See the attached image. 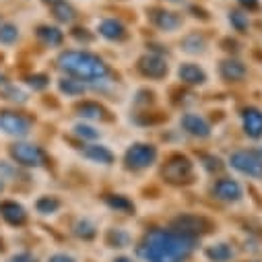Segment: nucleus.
Listing matches in <instances>:
<instances>
[{"label": "nucleus", "instance_id": "obj_1", "mask_svg": "<svg viewBox=\"0 0 262 262\" xmlns=\"http://www.w3.org/2000/svg\"><path fill=\"white\" fill-rule=\"evenodd\" d=\"M196 239L173 229H153L147 233L141 256L147 262H184L194 252Z\"/></svg>", "mask_w": 262, "mask_h": 262}, {"label": "nucleus", "instance_id": "obj_2", "mask_svg": "<svg viewBox=\"0 0 262 262\" xmlns=\"http://www.w3.org/2000/svg\"><path fill=\"white\" fill-rule=\"evenodd\" d=\"M58 67L79 81H101L110 75L107 64L89 52H64L58 58Z\"/></svg>", "mask_w": 262, "mask_h": 262}, {"label": "nucleus", "instance_id": "obj_3", "mask_svg": "<svg viewBox=\"0 0 262 262\" xmlns=\"http://www.w3.org/2000/svg\"><path fill=\"white\" fill-rule=\"evenodd\" d=\"M161 173L169 184H188L194 178V167H192V161L188 157L173 155V157L167 159Z\"/></svg>", "mask_w": 262, "mask_h": 262}, {"label": "nucleus", "instance_id": "obj_4", "mask_svg": "<svg viewBox=\"0 0 262 262\" xmlns=\"http://www.w3.org/2000/svg\"><path fill=\"white\" fill-rule=\"evenodd\" d=\"M155 159H157V149L153 145H147V143L133 145L126 151V157H124L126 167H130V169H145Z\"/></svg>", "mask_w": 262, "mask_h": 262}, {"label": "nucleus", "instance_id": "obj_5", "mask_svg": "<svg viewBox=\"0 0 262 262\" xmlns=\"http://www.w3.org/2000/svg\"><path fill=\"white\" fill-rule=\"evenodd\" d=\"M11 155L19 165L25 167H41L46 163V155L39 147L29 145V143H17L11 147Z\"/></svg>", "mask_w": 262, "mask_h": 262}, {"label": "nucleus", "instance_id": "obj_6", "mask_svg": "<svg viewBox=\"0 0 262 262\" xmlns=\"http://www.w3.org/2000/svg\"><path fill=\"white\" fill-rule=\"evenodd\" d=\"M229 163L246 176H252V178L262 176V157L254 151H237V153L231 155Z\"/></svg>", "mask_w": 262, "mask_h": 262}, {"label": "nucleus", "instance_id": "obj_7", "mask_svg": "<svg viewBox=\"0 0 262 262\" xmlns=\"http://www.w3.org/2000/svg\"><path fill=\"white\" fill-rule=\"evenodd\" d=\"M211 229V223L203 217H196V215H184V217H178L173 221V231L178 233H184L188 237H199L203 233H207Z\"/></svg>", "mask_w": 262, "mask_h": 262}, {"label": "nucleus", "instance_id": "obj_8", "mask_svg": "<svg viewBox=\"0 0 262 262\" xmlns=\"http://www.w3.org/2000/svg\"><path fill=\"white\" fill-rule=\"evenodd\" d=\"M29 126L31 122L23 116V114H17V112H0V128L5 130L7 135H13V137H25L29 133Z\"/></svg>", "mask_w": 262, "mask_h": 262}, {"label": "nucleus", "instance_id": "obj_9", "mask_svg": "<svg viewBox=\"0 0 262 262\" xmlns=\"http://www.w3.org/2000/svg\"><path fill=\"white\" fill-rule=\"evenodd\" d=\"M139 71L149 79H163L167 75V64L159 54H145L139 60Z\"/></svg>", "mask_w": 262, "mask_h": 262}, {"label": "nucleus", "instance_id": "obj_10", "mask_svg": "<svg viewBox=\"0 0 262 262\" xmlns=\"http://www.w3.org/2000/svg\"><path fill=\"white\" fill-rule=\"evenodd\" d=\"M213 194L217 196L219 201H225V203H235L242 199V186L235 182V180H229V178H221L215 182L213 186Z\"/></svg>", "mask_w": 262, "mask_h": 262}, {"label": "nucleus", "instance_id": "obj_11", "mask_svg": "<svg viewBox=\"0 0 262 262\" xmlns=\"http://www.w3.org/2000/svg\"><path fill=\"white\" fill-rule=\"evenodd\" d=\"M242 126L248 137L260 139L262 137V112L258 107H246L242 112Z\"/></svg>", "mask_w": 262, "mask_h": 262}, {"label": "nucleus", "instance_id": "obj_12", "mask_svg": "<svg viewBox=\"0 0 262 262\" xmlns=\"http://www.w3.org/2000/svg\"><path fill=\"white\" fill-rule=\"evenodd\" d=\"M182 128L186 130L188 135L192 137H199V139H205L211 135V126L205 118H201L199 114H184L182 116Z\"/></svg>", "mask_w": 262, "mask_h": 262}, {"label": "nucleus", "instance_id": "obj_13", "mask_svg": "<svg viewBox=\"0 0 262 262\" xmlns=\"http://www.w3.org/2000/svg\"><path fill=\"white\" fill-rule=\"evenodd\" d=\"M149 19L153 21V25H157L163 31H171V29L180 27V17L171 11H165V9H151Z\"/></svg>", "mask_w": 262, "mask_h": 262}, {"label": "nucleus", "instance_id": "obj_14", "mask_svg": "<svg viewBox=\"0 0 262 262\" xmlns=\"http://www.w3.org/2000/svg\"><path fill=\"white\" fill-rule=\"evenodd\" d=\"M0 215H3V219L11 225H23L27 221L25 209L15 201H5L3 205H0Z\"/></svg>", "mask_w": 262, "mask_h": 262}, {"label": "nucleus", "instance_id": "obj_15", "mask_svg": "<svg viewBox=\"0 0 262 262\" xmlns=\"http://www.w3.org/2000/svg\"><path fill=\"white\" fill-rule=\"evenodd\" d=\"M178 77L184 85H203L207 81L205 71L201 67H196V64H182L178 71Z\"/></svg>", "mask_w": 262, "mask_h": 262}, {"label": "nucleus", "instance_id": "obj_16", "mask_svg": "<svg viewBox=\"0 0 262 262\" xmlns=\"http://www.w3.org/2000/svg\"><path fill=\"white\" fill-rule=\"evenodd\" d=\"M46 3L50 5V11L58 21H62V23H73L75 21L77 11L73 9L71 3H67V0H46Z\"/></svg>", "mask_w": 262, "mask_h": 262}, {"label": "nucleus", "instance_id": "obj_17", "mask_svg": "<svg viewBox=\"0 0 262 262\" xmlns=\"http://www.w3.org/2000/svg\"><path fill=\"white\" fill-rule=\"evenodd\" d=\"M219 73L225 81L229 83H235V81H242L246 77V67L239 62V60H223L221 62V67H219Z\"/></svg>", "mask_w": 262, "mask_h": 262}, {"label": "nucleus", "instance_id": "obj_18", "mask_svg": "<svg viewBox=\"0 0 262 262\" xmlns=\"http://www.w3.org/2000/svg\"><path fill=\"white\" fill-rule=\"evenodd\" d=\"M99 33H101L103 37L112 39V41H122V39H126V35H128L126 27H124L120 21H116V19H105V21H101V23H99Z\"/></svg>", "mask_w": 262, "mask_h": 262}, {"label": "nucleus", "instance_id": "obj_19", "mask_svg": "<svg viewBox=\"0 0 262 262\" xmlns=\"http://www.w3.org/2000/svg\"><path fill=\"white\" fill-rule=\"evenodd\" d=\"M77 112H79V116H83V118H91V120H107V110H105L103 105L95 103V101H85V103H81V105L77 107Z\"/></svg>", "mask_w": 262, "mask_h": 262}, {"label": "nucleus", "instance_id": "obj_20", "mask_svg": "<svg viewBox=\"0 0 262 262\" xmlns=\"http://www.w3.org/2000/svg\"><path fill=\"white\" fill-rule=\"evenodd\" d=\"M37 37L46 43V46H60L64 41V35L58 27H50V25H39L37 27Z\"/></svg>", "mask_w": 262, "mask_h": 262}, {"label": "nucleus", "instance_id": "obj_21", "mask_svg": "<svg viewBox=\"0 0 262 262\" xmlns=\"http://www.w3.org/2000/svg\"><path fill=\"white\" fill-rule=\"evenodd\" d=\"M85 157H89L91 161H95V163H103V165H110L112 161H114V155L105 149V147H101V145H89V147H85Z\"/></svg>", "mask_w": 262, "mask_h": 262}, {"label": "nucleus", "instance_id": "obj_22", "mask_svg": "<svg viewBox=\"0 0 262 262\" xmlns=\"http://www.w3.org/2000/svg\"><path fill=\"white\" fill-rule=\"evenodd\" d=\"M105 203H107V207H112V209H116V211H120V213H133V211H135V205L130 203L126 196H120V194H110V196H105Z\"/></svg>", "mask_w": 262, "mask_h": 262}, {"label": "nucleus", "instance_id": "obj_23", "mask_svg": "<svg viewBox=\"0 0 262 262\" xmlns=\"http://www.w3.org/2000/svg\"><path fill=\"white\" fill-rule=\"evenodd\" d=\"M205 46H207V41H205V37H203V35H199V33H190V35H186V37H184V41H182V48H184L186 52H190V54L203 52V50H205Z\"/></svg>", "mask_w": 262, "mask_h": 262}, {"label": "nucleus", "instance_id": "obj_24", "mask_svg": "<svg viewBox=\"0 0 262 262\" xmlns=\"http://www.w3.org/2000/svg\"><path fill=\"white\" fill-rule=\"evenodd\" d=\"M231 248L227 246V244H215V246H211L209 250H207V256L213 260V262H227L229 258H231Z\"/></svg>", "mask_w": 262, "mask_h": 262}, {"label": "nucleus", "instance_id": "obj_25", "mask_svg": "<svg viewBox=\"0 0 262 262\" xmlns=\"http://www.w3.org/2000/svg\"><path fill=\"white\" fill-rule=\"evenodd\" d=\"M60 91L62 93H67V95H83L85 93V85H83V81H79V79H62L60 81Z\"/></svg>", "mask_w": 262, "mask_h": 262}, {"label": "nucleus", "instance_id": "obj_26", "mask_svg": "<svg viewBox=\"0 0 262 262\" xmlns=\"http://www.w3.org/2000/svg\"><path fill=\"white\" fill-rule=\"evenodd\" d=\"M60 209V201L54 199V196H41L37 201V211L43 213V215H50V213H56Z\"/></svg>", "mask_w": 262, "mask_h": 262}, {"label": "nucleus", "instance_id": "obj_27", "mask_svg": "<svg viewBox=\"0 0 262 262\" xmlns=\"http://www.w3.org/2000/svg\"><path fill=\"white\" fill-rule=\"evenodd\" d=\"M19 39V29L11 23L0 25V43H15Z\"/></svg>", "mask_w": 262, "mask_h": 262}, {"label": "nucleus", "instance_id": "obj_28", "mask_svg": "<svg viewBox=\"0 0 262 262\" xmlns=\"http://www.w3.org/2000/svg\"><path fill=\"white\" fill-rule=\"evenodd\" d=\"M75 235H79V237H83V239H91V237H95V225L93 223H89V221H77L75 223Z\"/></svg>", "mask_w": 262, "mask_h": 262}, {"label": "nucleus", "instance_id": "obj_29", "mask_svg": "<svg viewBox=\"0 0 262 262\" xmlns=\"http://www.w3.org/2000/svg\"><path fill=\"white\" fill-rule=\"evenodd\" d=\"M107 242H110V246H114V248H124V246H128L130 237H128V233L122 231V229H112V231L107 233Z\"/></svg>", "mask_w": 262, "mask_h": 262}, {"label": "nucleus", "instance_id": "obj_30", "mask_svg": "<svg viewBox=\"0 0 262 262\" xmlns=\"http://www.w3.org/2000/svg\"><path fill=\"white\" fill-rule=\"evenodd\" d=\"M229 23H231L237 31H246L248 25H250L248 15H244V13H239V11H231V13H229Z\"/></svg>", "mask_w": 262, "mask_h": 262}, {"label": "nucleus", "instance_id": "obj_31", "mask_svg": "<svg viewBox=\"0 0 262 262\" xmlns=\"http://www.w3.org/2000/svg\"><path fill=\"white\" fill-rule=\"evenodd\" d=\"M75 133H77L81 139H91V141L99 137L97 130L91 128V126H87V124H77V126H75Z\"/></svg>", "mask_w": 262, "mask_h": 262}, {"label": "nucleus", "instance_id": "obj_32", "mask_svg": "<svg viewBox=\"0 0 262 262\" xmlns=\"http://www.w3.org/2000/svg\"><path fill=\"white\" fill-rule=\"evenodd\" d=\"M27 85L33 89H46L48 87V77L46 75H31L27 77Z\"/></svg>", "mask_w": 262, "mask_h": 262}, {"label": "nucleus", "instance_id": "obj_33", "mask_svg": "<svg viewBox=\"0 0 262 262\" xmlns=\"http://www.w3.org/2000/svg\"><path fill=\"white\" fill-rule=\"evenodd\" d=\"M203 161H205V167H207L209 171H221V169H223V163H221V159H219V157L205 155V157H203Z\"/></svg>", "mask_w": 262, "mask_h": 262}, {"label": "nucleus", "instance_id": "obj_34", "mask_svg": "<svg viewBox=\"0 0 262 262\" xmlns=\"http://www.w3.org/2000/svg\"><path fill=\"white\" fill-rule=\"evenodd\" d=\"M73 35H75L79 41H91V39H93L91 33H87V29H83V27H77V29L73 31Z\"/></svg>", "mask_w": 262, "mask_h": 262}, {"label": "nucleus", "instance_id": "obj_35", "mask_svg": "<svg viewBox=\"0 0 262 262\" xmlns=\"http://www.w3.org/2000/svg\"><path fill=\"white\" fill-rule=\"evenodd\" d=\"M239 5L248 11H256L258 9V0H239Z\"/></svg>", "mask_w": 262, "mask_h": 262}, {"label": "nucleus", "instance_id": "obj_36", "mask_svg": "<svg viewBox=\"0 0 262 262\" xmlns=\"http://www.w3.org/2000/svg\"><path fill=\"white\" fill-rule=\"evenodd\" d=\"M48 262H75L71 256H67V254H56V256H52Z\"/></svg>", "mask_w": 262, "mask_h": 262}, {"label": "nucleus", "instance_id": "obj_37", "mask_svg": "<svg viewBox=\"0 0 262 262\" xmlns=\"http://www.w3.org/2000/svg\"><path fill=\"white\" fill-rule=\"evenodd\" d=\"M114 262H133V260H130V258H124V256H122V258H116Z\"/></svg>", "mask_w": 262, "mask_h": 262}, {"label": "nucleus", "instance_id": "obj_38", "mask_svg": "<svg viewBox=\"0 0 262 262\" xmlns=\"http://www.w3.org/2000/svg\"><path fill=\"white\" fill-rule=\"evenodd\" d=\"M0 250H3V242H0Z\"/></svg>", "mask_w": 262, "mask_h": 262}, {"label": "nucleus", "instance_id": "obj_39", "mask_svg": "<svg viewBox=\"0 0 262 262\" xmlns=\"http://www.w3.org/2000/svg\"><path fill=\"white\" fill-rule=\"evenodd\" d=\"M0 190H3V184H0Z\"/></svg>", "mask_w": 262, "mask_h": 262}]
</instances>
